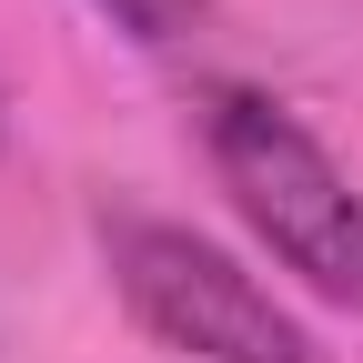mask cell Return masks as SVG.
<instances>
[{
  "label": "cell",
  "mask_w": 363,
  "mask_h": 363,
  "mask_svg": "<svg viewBox=\"0 0 363 363\" xmlns=\"http://www.w3.org/2000/svg\"><path fill=\"white\" fill-rule=\"evenodd\" d=\"M101 262L121 313L182 363H333L313 323L262 283L242 252L202 242L192 222L162 212H101Z\"/></svg>",
  "instance_id": "2"
},
{
  "label": "cell",
  "mask_w": 363,
  "mask_h": 363,
  "mask_svg": "<svg viewBox=\"0 0 363 363\" xmlns=\"http://www.w3.org/2000/svg\"><path fill=\"white\" fill-rule=\"evenodd\" d=\"M192 131H202L212 182L242 212V233L283 262L303 293L363 313V192L323 152V131L293 101L252 91V81H202L192 91Z\"/></svg>",
  "instance_id": "1"
},
{
  "label": "cell",
  "mask_w": 363,
  "mask_h": 363,
  "mask_svg": "<svg viewBox=\"0 0 363 363\" xmlns=\"http://www.w3.org/2000/svg\"><path fill=\"white\" fill-rule=\"evenodd\" d=\"M91 11H101L121 40H142V51H172V40H192V30H202L212 0H91Z\"/></svg>",
  "instance_id": "3"
}]
</instances>
